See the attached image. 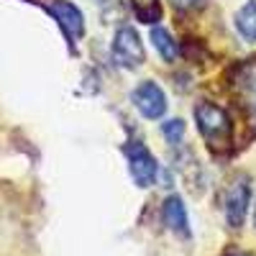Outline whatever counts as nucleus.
I'll return each mask as SVG.
<instances>
[{
  "instance_id": "nucleus-1",
  "label": "nucleus",
  "mask_w": 256,
  "mask_h": 256,
  "mask_svg": "<svg viewBox=\"0 0 256 256\" xmlns=\"http://www.w3.org/2000/svg\"><path fill=\"white\" fill-rule=\"evenodd\" d=\"M195 123H198V131L205 138L210 152L223 154V152L230 148V144H233V123H230V116L220 108V105L200 100L195 105Z\"/></svg>"
},
{
  "instance_id": "nucleus-2",
  "label": "nucleus",
  "mask_w": 256,
  "mask_h": 256,
  "mask_svg": "<svg viewBox=\"0 0 256 256\" xmlns=\"http://www.w3.org/2000/svg\"><path fill=\"white\" fill-rule=\"evenodd\" d=\"M110 52H113V62L120 70H128V72L144 67V62H146L144 41H141V36L134 26H118Z\"/></svg>"
},
{
  "instance_id": "nucleus-3",
  "label": "nucleus",
  "mask_w": 256,
  "mask_h": 256,
  "mask_svg": "<svg viewBox=\"0 0 256 256\" xmlns=\"http://www.w3.org/2000/svg\"><path fill=\"white\" fill-rule=\"evenodd\" d=\"M123 154H126V162H128V172H131L134 182L141 190H148V187L156 184V180H159L156 156L148 152L141 141H128L123 146Z\"/></svg>"
},
{
  "instance_id": "nucleus-4",
  "label": "nucleus",
  "mask_w": 256,
  "mask_h": 256,
  "mask_svg": "<svg viewBox=\"0 0 256 256\" xmlns=\"http://www.w3.org/2000/svg\"><path fill=\"white\" fill-rule=\"evenodd\" d=\"M251 205V182L248 177H236L226 192V223L228 228H241Z\"/></svg>"
},
{
  "instance_id": "nucleus-5",
  "label": "nucleus",
  "mask_w": 256,
  "mask_h": 256,
  "mask_svg": "<svg viewBox=\"0 0 256 256\" xmlns=\"http://www.w3.org/2000/svg\"><path fill=\"white\" fill-rule=\"evenodd\" d=\"M131 100H134V108L146 120H156V118H162L166 113V95H164V90L159 88L154 80L141 82L138 88L134 90Z\"/></svg>"
},
{
  "instance_id": "nucleus-6",
  "label": "nucleus",
  "mask_w": 256,
  "mask_h": 256,
  "mask_svg": "<svg viewBox=\"0 0 256 256\" xmlns=\"http://www.w3.org/2000/svg\"><path fill=\"white\" fill-rule=\"evenodd\" d=\"M49 13L54 16V20L64 31V36L70 38V44H77L84 36V16L80 13V8L74 3H70V0H56V3L49 6Z\"/></svg>"
},
{
  "instance_id": "nucleus-7",
  "label": "nucleus",
  "mask_w": 256,
  "mask_h": 256,
  "mask_svg": "<svg viewBox=\"0 0 256 256\" xmlns=\"http://www.w3.org/2000/svg\"><path fill=\"white\" fill-rule=\"evenodd\" d=\"M162 216H164V226L169 228V233H174V236H177V238H182V241H190V238H192L190 218H187V208H184L182 198L169 195V198L164 200Z\"/></svg>"
},
{
  "instance_id": "nucleus-8",
  "label": "nucleus",
  "mask_w": 256,
  "mask_h": 256,
  "mask_svg": "<svg viewBox=\"0 0 256 256\" xmlns=\"http://www.w3.org/2000/svg\"><path fill=\"white\" fill-rule=\"evenodd\" d=\"M174 164H177V169H180V174L184 177V182H187V187H192L195 192H200V184H202V169H200V164H198V159L192 156V152H177L174 154Z\"/></svg>"
},
{
  "instance_id": "nucleus-9",
  "label": "nucleus",
  "mask_w": 256,
  "mask_h": 256,
  "mask_svg": "<svg viewBox=\"0 0 256 256\" xmlns=\"http://www.w3.org/2000/svg\"><path fill=\"white\" fill-rule=\"evenodd\" d=\"M233 80H236V88L246 98L256 100V59H248V62L238 64L236 72H233Z\"/></svg>"
},
{
  "instance_id": "nucleus-10",
  "label": "nucleus",
  "mask_w": 256,
  "mask_h": 256,
  "mask_svg": "<svg viewBox=\"0 0 256 256\" xmlns=\"http://www.w3.org/2000/svg\"><path fill=\"white\" fill-rule=\"evenodd\" d=\"M236 28L246 41H256V0H246L236 13Z\"/></svg>"
},
{
  "instance_id": "nucleus-11",
  "label": "nucleus",
  "mask_w": 256,
  "mask_h": 256,
  "mask_svg": "<svg viewBox=\"0 0 256 256\" xmlns=\"http://www.w3.org/2000/svg\"><path fill=\"white\" fill-rule=\"evenodd\" d=\"M152 44H154V49L159 52V56L164 62H174L180 56V44L166 28H154L152 31Z\"/></svg>"
},
{
  "instance_id": "nucleus-12",
  "label": "nucleus",
  "mask_w": 256,
  "mask_h": 256,
  "mask_svg": "<svg viewBox=\"0 0 256 256\" xmlns=\"http://www.w3.org/2000/svg\"><path fill=\"white\" fill-rule=\"evenodd\" d=\"M126 3L131 6V10L136 13V18L144 20V24H156V20L162 18L159 0H126Z\"/></svg>"
},
{
  "instance_id": "nucleus-13",
  "label": "nucleus",
  "mask_w": 256,
  "mask_h": 256,
  "mask_svg": "<svg viewBox=\"0 0 256 256\" xmlns=\"http://www.w3.org/2000/svg\"><path fill=\"white\" fill-rule=\"evenodd\" d=\"M162 134L172 146H180V141L184 136V120L182 118H172V120L162 123Z\"/></svg>"
},
{
  "instance_id": "nucleus-14",
  "label": "nucleus",
  "mask_w": 256,
  "mask_h": 256,
  "mask_svg": "<svg viewBox=\"0 0 256 256\" xmlns=\"http://www.w3.org/2000/svg\"><path fill=\"white\" fill-rule=\"evenodd\" d=\"M177 10H198L205 6V0H169Z\"/></svg>"
},
{
  "instance_id": "nucleus-15",
  "label": "nucleus",
  "mask_w": 256,
  "mask_h": 256,
  "mask_svg": "<svg viewBox=\"0 0 256 256\" xmlns=\"http://www.w3.org/2000/svg\"><path fill=\"white\" fill-rule=\"evenodd\" d=\"M254 228H256V210H254Z\"/></svg>"
}]
</instances>
